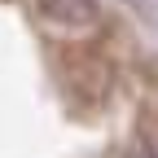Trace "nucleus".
<instances>
[{"mask_svg": "<svg viewBox=\"0 0 158 158\" xmlns=\"http://www.w3.org/2000/svg\"><path fill=\"white\" fill-rule=\"evenodd\" d=\"M136 158H158V141H149V145H145L141 154H136Z\"/></svg>", "mask_w": 158, "mask_h": 158, "instance_id": "obj_2", "label": "nucleus"}, {"mask_svg": "<svg viewBox=\"0 0 158 158\" xmlns=\"http://www.w3.org/2000/svg\"><path fill=\"white\" fill-rule=\"evenodd\" d=\"M31 5L48 27H62V31L97 27V0H31Z\"/></svg>", "mask_w": 158, "mask_h": 158, "instance_id": "obj_1", "label": "nucleus"}]
</instances>
